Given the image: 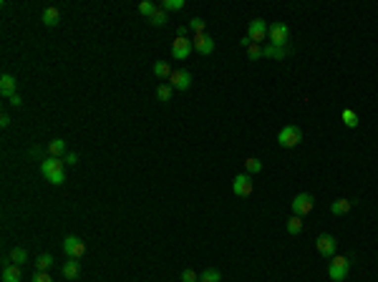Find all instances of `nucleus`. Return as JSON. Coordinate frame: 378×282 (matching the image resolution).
Here are the masks:
<instances>
[{"label":"nucleus","instance_id":"f257e3e1","mask_svg":"<svg viewBox=\"0 0 378 282\" xmlns=\"http://www.w3.org/2000/svg\"><path fill=\"white\" fill-rule=\"evenodd\" d=\"M41 174L50 182V184H63L66 182V172H63V159L58 156H48L41 161Z\"/></svg>","mask_w":378,"mask_h":282},{"label":"nucleus","instance_id":"f03ea898","mask_svg":"<svg viewBox=\"0 0 378 282\" xmlns=\"http://www.w3.org/2000/svg\"><path fill=\"white\" fill-rule=\"evenodd\" d=\"M300 141H303V131H300L298 124H285L280 129V134H278V144L283 149H295Z\"/></svg>","mask_w":378,"mask_h":282},{"label":"nucleus","instance_id":"7ed1b4c3","mask_svg":"<svg viewBox=\"0 0 378 282\" xmlns=\"http://www.w3.org/2000/svg\"><path fill=\"white\" fill-rule=\"evenodd\" d=\"M287 38H290V28L285 23H273L267 28V41L275 48H287Z\"/></svg>","mask_w":378,"mask_h":282},{"label":"nucleus","instance_id":"20e7f679","mask_svg":"<svg viewBox=\"0 0 378 282\" xmlns=\"http://www.w3.org/2000/svg\"><path fill=\"white\" fill-rule=\"evenodd\" d=\"M290 207H292V214L305 217V214H310L313 207H315V196L308 194V191H300V194H295V199L290 202Z\"/></svg>","mask_w":378,"mask_h":282},{"label":"nucleus","instance_id":"39448f33","mask_svg":"<svg viewBox=\"0 0 378 282\" xmlns=\"http://www.w3.org/2000/svg\"><path fill=\"white\" fill-rule=\"evenodd\" d=\"M350 272V257H331V267H328V277L333 282H343Z\"/></svg>","mask_w":378,"mask_h":282},{"label":"nucleus","instance_id":"423d86ee","mask_svg":"<svg viewBox=\"0 0 378 282\" xmlns=\"http://www.w3.org/2000/svg\"><path fill=\"white\" fill-rule=\"evenodd\" d=\"M315 249H318V255H323V257H335V252H338V239L333 237V235H320L318 239H315Z\"/></svg>","mask_w":378,"mask_h":282},{"label":"nucleus","instance_id":"0eeeda50","mask_svg":"<svg viewBox=\"0 0 378 282\" xmlns=\"http://www.w3.org/2000/svg\"><path fill=\"white\" fill-rule=\"evenodd\" d=\"M63 252H66V257H71V260H78V257H84V252H86V244H84V239H78V237H66L63 239Z\"/></svg>","mask_w":378,"mask_h":282},{"label":"nucleus","instance_id":"6e6552de","mask_svg":"<svg viewBox=\"0 0 378 282\" xmlns=\"http://www.w3.org/2000/svg\"><path fill=\"white\" fill-rule=\"evenodd\" d=\"M252 189H255V182H252L250 174H237V177L232 179V191H235L237 196H250Z\"/></svg>","mask_w":378,"mask_h":282},{"label":"nucleus","instance_id":"1a4fd4ad","mask_svg":"<svg viewBox=\"0 0 378 282\" xmlns=\"http://www.w3.org/2000/svg\"><path fill=\"white\" fill-rule=\"evenodd\" d=\"M169 86L177 89V91H187L189 86H192V73L184 71V68L172 71V76H169Z\"/></svg>","mask_w":378,"mask_h":282},{"label":"nucleus","instance_id":"9d476101","mask_svg":"<svg viewBox=\"0 0 378 282\" xmlns=\"http://www.w3.org/2000/svg\"><path fill=\"white\" fill-rule=\"evenodd\" d=\"M267 23L265 20H260V18H255V20H250V25H247V38L252 41V43H260V41H265L267 38Z\"/></svg>","mask_w":378,"mask_h":282},{"label":"nucleus","instance_id":"9b49d317","mask_svg":"<svg viewBox=\"0 0 378 282\" xmlns=\"http://www.w3.org/2000/svg\"><path fill=\"white\" fill-rule=\"evenodd\" d=\"M194 50V46H192V41L189 38H174V43H172V55L177 61H184V58H189V53Z\"/></svg>","mask_w":378,"mask_h":282},{"label":"nucleus","instance_id":"f8f14e48","mask_svg":"<svg viewBox=\"0 0 378 282\" xmlns=\"http://www.w3.org/2000/svg\"><path fill=\"white\" fill-rule=\"evenodd\" d=\"M192 46H194V50H197V53L209 55V53L214 50V38H212V36H207V33H202V36H194V38H192Z\"/></svg>","mask_w":378,"mask_h":282},{"label":"nucleus","instance_id":"ddd939ff","mask_svg":"<svg viewBox=\"0 0 378 282\" xmlns=\"http://www.w3.org/2000/svg\"><path fill=\"white\" fill-rule=\"evenodd\" d=\"M15 86H18L15 76H10V73H3V76H0V94H3L5 98L15 96Z\"/></svg>","mask_w":378,"mask_h":282},{"label":"nucleus","instance_id":"4468645a","mask_svg":"<svg viewBox=\"0 0 378 282\" xmlns=\"http://www.w3.org/2000/svg\"><path fill=\"white\" fill-rule=\"evenodd\" d=\"M48 154H50V156H58V159H63V156L68 154V149H66V141H63V139H53L50 144H48Z\"/></svg>","mask_w":378,"mask_h":282},{"label":"nucleus","instance_id":"2eb2a0df","mask_svg":"<svg viewBox=\"0 0 378 282\" xmlns=\"http://www.w3.org/2000/svg\"><path fill=\"white\" fill-rule=\"evenodd\" d=\"M41 20H43V25H48V28H53V25H58V20H61V13H58V8H46L43 10V15H41Z\"/></svg>","mask_w":378,"mask_h":282},{"label":"nucleus","instance_id":"dca6fc26","mask_svg":"<svg viewBox=\"0 0 378 282\" xmlns=\"http://www.w3.org/2000/svg\"><path fill=\"white\" fill-rule=\"evenodd\" d=\"M23 275H20V265H5L3 267V282H20Z\"/></svg>","mask_w":378,"mask_h":282},{"label":"nucleus","instance_id":"f3484780","mask_svg":"<svg viewBox=\"0 0 378 282\" xmlns=\"http://www.w3.org/2000/svg\"><path fill=\"white\" fill-rule=\"evenodd\" d=\"M78 275H81V265H78V260H71V257H68V262L63 265V277L76 280Z\"/></svg>","mask_w":378,"mask_h":282},{"label":"nucleus","instance_id":"a211bd4d","mask_svg":"<svg viewBox=\"0 0 378 282\" xmlns=\"http://www.w3.org/2000/svg\"><path fill=\"white\" fill-rule=\"evenodd\" d=\"M287 53H290L287 48H275V46H265V48H262V55H265V58H278V61H280V58H285Z\"/></svg>","mask_w":378,"mask_h":282},{"label":"nucleus","instance_id":"6ab92c4d","mask_svg":"<svg viewBox=\"0 0 378 282\" xmlns=\"http://www.w3.org/2000/svg\"><path fill=\"white\" fill-rule=\"evenodd\" d=\"M220 280H222V272L217 267H207L199 275V282H220Z\"/></svg>","mask_w":378,"mask_h":282},{"label":"nucleus","instance_id":"aec40b11","mask_svg":"<svg viewBox=\"0 0 378 282\" xmlns=\"http://www.w3.org/2000/svg\"><path fill=\"white\" fill-rule=\"evenodd\" d=\"M340 119H343V124H345L348 129H356V126H358V114H356L353 108H343Z\"/></svg>","mask_w":378,"mask_h":282},{"label":"nucleus","instance_id":"412c9836","mask_svg":"<svg viewBox=\"0 0 378 282\" xmlns=\"http://www.w3.org/2000/svg\"><path fill=\"white\" fill-rule=\"evenodd\" d=\"M260 172H262V161H260V159H255V156L245 159V174L255 177V174H260Z\"/></svg>","mask_w":378,"mask_h":282},{"label":"nucleus","instance_id":"4be33fe9","mask_svg":"<svg viewBox=\"0 0 378 282\" xmlns=\"http://www.w3.org/2000/svg\"><path fill=\"white\" fill-rule=\"evenodd\" d=\"M350 207H353V202H350V199H335V202L331 204V212H333V214H348Z\"/></svg>","mask_w":378,"mask_h":282},{"label":"nucleus","instance_id":"5701e85b","mask_svg":"<svg viewBox=\"0 0 378 282\" xmlns=\"http://www.w3.org/2000/svg\"><path fill=\"white\" fill-rule=\"evenodd\" d=\"M300 232H303V217L292 214L287 219V235H300Z\"/></svg>","mask_w":378,"mask_h":282},{"label":"nucleus","instance_id":"b1692460","mask_svg":"<svg viewBox=\"0 0 378 282\" xmlns=\"http://www.w3.org/2000/svg\"><path fill=\"white\" fill-rule=\"evenodd\" d=\"M172 94H174V89L169 86V83H159L156 86V98L159 101H172Z\"/></svg>","mask_w":378,"mask_h":282},{"label":"nucleus","instance_id":"393cba45","mask_svg":"<svg viewBox=\"0 0 378 282\" xmlns=\"http://www.w3.org/2000/svg\"><path fill=\"white\" fill-rule=\"evenodd\" d=\"M10 260H13V265H23V262H28V252H25L23 247H13L10 249Z\"/></svg>","mask_w":378,"mask_h":282},{"label":"nucleus","instance_id":"a878e982","mask_svg":"<svg viewBox=\"0 0 378 282\" xmlns=\"http://www.w3.org/2000/svg\"><path fill=\"white\" fill-rule=\"evenodd\" d=\"M154 76H156V78H169V76H172L169 63H164V61H156V63H154Z\"/></svg>","mask_w":378,"mask_h":282},{"label":"nucleus","instance_id":"bb28decb","mask_svg":"<svg viewBox=\"0 0 378 282\" xmlns=\"http://www.w3.org/2000/svg\"><path fill=\"white\" fill-rule=\"evenodd\" d=\"M187 28H189V31H194V36H202L204 33V20L202 18H192L187 23Z\"/></svg>","mask_w":378,"mask_h":282},{"label":"nucleus","instance_id":"cd10ccee","mask_svg":"<svg viewBox=\"0 0 378 282\" xmlns=\"http://www.w3.org/2000/svg\"><path fill=\"white\" fill-rule=\"evenodd\" d=\"M50 265H53V257H50V255H41V257L36 260V272H46Z\"/></svg>","mask_w":378,"mask_h":282},{"label":"nucleus","instance_id":"c85d7f7f","mask_svg":"<svg viewBox=\"0 0 378 282\" xmlns=\"http://www.w3.org/2000/svg\"><path fill=\"white\" fill-rule=\"evenodd\" d=\"M156 10H159V8H156V3H149V0H144V3H139V13H142V15H146V18H151Z\"/></svg>","mask_w":378,"mask_h":282},{"label":"nucleus","instance_id":"c756f323","mask_svg":"<svg viewBox=\"0 0 378 282\" xmlns=\"http://www.w3.org/2000/svg\"><path fill=\"white\" fill-rule=\"evenodd\" d=\"M184 8V0H164L161 3V10H182Z\"/></svg>","mask_w":378,"mask_h":282},{"label":"nucleus","instance_id":"7c9ffc66","mask_svg":"<svg viewBox=\"0 0 378 282\" xmlns=\"http://www.w3.org/2000/svg\"><path fill=\"white\" fill-rule=\"evenodd\" d=\"M149 20H151L154 25H164V23H167L169 18H167V10H161V8H159V10H156V13H154V15H151Z\"/></svg>","mask_w":378,"mask_h":282},{"label":"nucleus","instance_id":"2f4dec72","mask_svg":"<svg viewBox=\"0 0 378 282\" xmlns=\"http://www.w3.org/2000/svg\"><path fill=\"white\" fill-rule=\"evenodd\" d=\"M247 55H250V61H257V58H262V48H260V43H252V46L247 48Z\"/></svg>","mask_w":378,"mask_h":282},{"label":"nucleus","instance_id":"473e14b6","mask_svg":"<svg viewBox=\"0 0 378 282\" xmlns=\"http://www.w3.org/2000/svg\"><path fill=\"white\" fill-rule=\"evenodd\" d=\"M182 282H199V277H197L194 270H184L182 272Z\"/></svg>","mask_w":378,"mask_h":282},{"label":"nucleus","instance_id":"72a5a7b5","mask_svg":"<svg viewBox=\"0 0 378 282\" xmlns=\"http://www.w3.org/2000/svg\"><path fill=\"white\" fill-rule=\"evenodd\" d=\"M33 282H53V280H50L48 272H36V275H33Z\"/></svg>","mask_w":378,"mask_h":282},{"label":"nucleus","instance_id":"f704fd0d","mask_svg":"<svg viewBox=\"0 0 378 282\" xmlns=\"http://www.w3.org/2000/svg\"><path fill=\"white\" fill-rule=\"evenodd\" d=\"M63 164H78V154H73V151H68V154L63 156Z\"/></svg>","mask_w":378,"mask_h":282},{"label":"nucleus","instance_id":"c9c22d12","mask_svg":"<svg viewBox=\"0 0 378 282\" xmlns=\"http://www.w3.org/2000/svg\"><path fill=\"white\" fill-rule=\"evenodd\" d=\"M8 101H10V106H15V108H18V106H20V103H23V98H20V96H18V94H15V96H10V98H8Z\"/></svg>","mask_w":378,"mask_h":282},{"label":"nucleus","instance_id":"e433bc0d","mask_svg":"<svg viewBox=\"0 0 378 282\" xmlns=\"http://www.w3.org/2000/svg\"><path fill=\"white\" fill-rule=\"evenodd\" d=\"M0 126H3V129H8V126H10V116H8V114L0 116Z\"/></svg>","mask_w":378,"mask_h":282},{"label":"nucleus","instance_id":"4c0bfd02","mask_svg":"<svg viewBox=\"0 0 378 282\" xmlns=\"http://www.w3.org/2000/svg\"><path fill=\"white\" fill-rule=\"evenodd\" d=\"M41 154H43L41 146H33V149H31V156H41Z\"/></svg>","mask_w":378,"mask_h":282},{"label":"nucleus","instance_id":"58836bf2","mask_svg":"<svg viewBox=\"0 0 378 282\" xmlns=\"http://www.w3.org/2000/svg\"><path fill=\"white\" fill-rule=\"evenodd\" d=\"M239 46H245V48H250V46H252V41H250V38L245 36V38H242V41H239Z\"/></svg>","mask_w":378,"mask_h":282}]
</instances>
